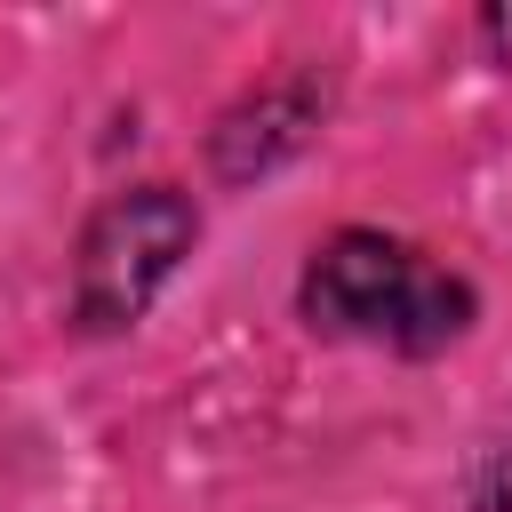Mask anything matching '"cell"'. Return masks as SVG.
<instances>
[{"label":"cell","instance_id":"6da1fadb","mask_svg":"<svg viewBox=\"0 0 512 512\" xmlns=\"http://www.w3.org/2000/svg\"><path fill=\"white\" fill-rule=\"evenodd\" d=\"M304 312L328 336L352 344H392V352H432L472 320V288L424 264L416 248L384 232H344L312 256L304 272Z\"/></svg>","mask_w":512,"mask_h":512},{"label":"cell","instance_id":"7a4b0ae2","mask_svg":"<svg viewBox=\"0 0 512 512\" xmlns=\"http://www.w3.org/2000/svg\"><path fill=\"white\" fill-rule=\"evenodd\" d=\"M192 232H200V216H192V200L168 192V184H144V192H128V200H112V208L88 224V240H80V280H72L80 320H88V328H128V320L160 296V280H168L176 256L192 248Z\"/></svg>","mask_w":512,"mask_h":512},{"label":"cell","instance_id":"3957f363","mask_svg":"<svg viewBox=\"0 0 512 512\" xmlns=\"http://www.w3.org/2000/svg\"><path fill=\"white\" fill-rule=\"evenodd\" d=\"M480 512H512V456L488 472V488H480Z\"/></svg>","mask_w":512,"mask_h":512}]
</instances>
